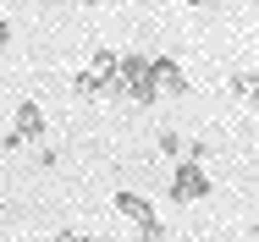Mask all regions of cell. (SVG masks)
<instances>
[{"label":"cell","mask_w":259,"mask_h":242,"mask_svg":"<svg viewBox=\"0 0 259 242\" xmlns=\"http://www.w3.org/2000/svg\"><path fill=\"white\" fill-rule=\"evenodd\" d=\"M149 61H155V55H144V50L116 55V99H133V105H155V99H160Z\"/></svg>","instance_id":"obj_1"},{"label":"cell","mask_w":259,"mask_h":242,"mask_svg":"<svg viewBox=\"0 0 259 242\" xmlns=\"http://www.w3.org/2000/svg\"><path fill=\"white\" fill-rule=\"evenodd\" d=\"M204 193H209L204 160H177V171H171V198H177V204H199Z\"/></svg>","instance_id":"obj_2"},{"label":"cell","mask_w":259,"mask_h":242,"mask_svg":"<svg viewBox=\"0 0 259 242\" xmlns=\"http://www.w3.org/2000/svg\"><path fill=\"white\" fill-rule=\"evenodd\" d=\"M149 72H155V88H160V94H188V72H182V61L155 55V61H149Z\"/></svg>","instance_id":"obj_3"},{"label":"cell","mask_w":259,"mask_h":242,"mask_svg":"<svg viewBox=\"0 0 259 242\" xmlns=\"http://www.w3.org/2000/svg\"><path fill=\"white\" fill-rule=\"evenodd\" d=\"M110 204H116V215H121V220H133V226H149V220H155L149 198H144V193H133V187H121Z\"/></svg>","instance_id":"obj_4"},{"label":"cell","mask_w":259,"mask_h":242,"mask_svg":"<svg viewBox=\"0 0 259 242\" xmlns=\"http://www.w3.org/2000/svg\"><path fill=\"white\" fill-rule=\"evenodd\" d=\"M45 127H50V121H45V110H39L33 99H22V105H17V132H22L28 143H39V138H45Z\"/></svg>","instance_id":"obj_5"},{"label":"cell","mask_w":259,"mask_h":242,"mask_svg":"<svg viewBox=\"0 0 259 242\" xmlns=\"http://www.w3.org/2000/svg\"><path fill=\"white\" fill-rule=\"evenodd\" d=\"M226 94L243 99V105L259 116V72H232V77H226Z\"/></svg>","instance_id":"obj_6"},{"label":"cell","mask_w":259,"mask_h":242,"mask_svg":"<svg viewBox=\"0 0 259 242\" xmlns=\"http://www.w3.org/2000/svg\"><path fill=\"white\" fill-rule=\"evenodd\" d=\"M89 72H100V77H116V50H94Z\"/></svg>","instance_id":"obj_7"},{"label":"cell","mask_w":259,"mask_h":242,"mask_svg":"<svg viewBox=\"0 0 259 242\" xmlns=\"http://www.w3.org/2000/svg\"><path fill=\"white\" fill-rule=\"evenodd\" d=\"M155 149L165 154V160H177V154H182V132H160V138H155Z\"/></svg>","instance_id":"obj_8"},{"label":"cell","mask_w":259,"mask_h":242,"mask_svg":"<svg viewBox=\"0 0 259 242\" xmlns=\"http://www.w3.org/2000/svg\"><path fill=\"white\" fill-rule=\"evenodd\" d=\"M33 160H39V165H45V171H50L55 160H61V149H55V143H45V138H39V154H33Z\"/></svg>","instance_id":"obj_9"},{"label":"cell","mask_w":259,"mask_h":242,"mask_svg":"<svg viewBox=\"0 0 259 242\" xmlns=\"http://www.w3.org/2000/svg\"><path fill=\"white\" fill-rule=\"evenodd\" d=\"M11 44V22H6V17H0V50Z\"/></svg>","instance_id":"obj_10"},{"label":"cell","mask_w":259,"mask_h":242,"mask_svg":"<svg viewBox=\"0 0 259 242\" xmlns=\"http://www.w3.org/2000/svg\"><path fill=\"white\" fill-rule=\"evenodd\" d=\"M188 6H215V0H188Z\"/></svg>","instance_id":"obj_11"}]
</instances>
